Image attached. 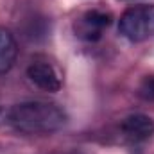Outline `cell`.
Masks as SVG:
<instances>
[{
  "mask_svg": "<svg viewBox=\"0 0 154 154\" xmlns=\"http://www.w3.org/2000/svg\"><path fill=\"white\" fill-rule=\"evenodd\" d=\"M5 120H7V109H4V108L0 106V124L5 122Z\"/></svg>",
  "mask_w": 154,
  "mask_h": 154,
  "instance_id": "obj_8",
  "label": "cell"
},
{
  "mask_svg": "<svg viewBox=\"0 0 154 154\" xmlns=\"http://www.w3.org/2000/svg\"><path fill=\"white\" fill-rule=\"evenodd\" d=\"M5 122L22 134H50L63 129L68 116L54 102L27 100L9 108Z\"/></svg>",
  "mask_w": 154,
  "mask_h": 154,
  "instance_id": "obj_1",
  "label": "cell"
},
{
  "mask_svg": "<svg viewBox=\"0 0 154 154\" xmlns=\"http://www.w3.org/2000/svg\"><path fill=\"white\" fill-rule=\"evenodd\" d=\"M122 134L131 142H145L154 134V120L147 115L134 113L125 116L120 124Z\"/></svg>",
  "mask_w": 154,
  "mask_h": 154,
  "instance_id": "obj_4",
  "label": "cell"
},
{
  "mask_svg": "<svg viewBox=\"0 0 154 154\" xmlns=\"http://www.w3.org/2000/svg\"><path fill=\"white\" fill-rule=\"evenodd\" d=\"M118 32L133 43L154 38V4H140L125 9L118 20Z\"/></svg>",
  "mask_w": 154,
  "mask_h": 154,
  "instance_id": "obj_2",
  "label": "cell"
},
{
  "mask_svg": "<svg viewBox=\"0 0 154 154\" xmlns=\"http://www.w3.org/2000/svg\"><path fill=\"white\" fill-rule=\"evenodd\" d=\"M138 97L147 102H154V75H147L142 79L138 86Z\"/></svg>",
  "mask_w": 154,
  "mask_h": 154,
  "instance_id": "obj_7",
  "label": "cell"
},
{
  "mask_svg": "<svg viewBox=\"0 0 154 154\" xmlns=\"http://www.w3.org/2000/svg\"><path fill=\"white\" fill-rule=\"evenodd\" d=\"M111 20L113 16L106 11H88L75 22V32L79 38L86 41H99L102 38L104 29L111 25Z\"/></svg>",
  "mask_w": 154,
  "mask_h": 154,
  "instance_id": "obj_3",
  "label": "cell"
},
{
  "mask_svg": "<svg viewBox=\"0 0 154 154\" xmlns=\"http://www.w3.org/2000/svg\"><path fill=\"white\" fill-rule=\"evenodd\" d=\"M27 77L32 84H36L38 88L45 90V91H59L61 88V79H59V74L54 70L52 65L48 63H41V61H36L32 65H29L27 68Z\"/></svg>",
  "mask_w": 154,
  "mask_h": 154,
  "instance_id": "obj_5",
  "label": "cell"
},
{
  "mask_svg": "<svg viewBox=\"0 0 154 154\" xmlns=\"http://www.w3.org/2000/svg\"><path fill=\"white\" fill-rule=\"evenodd\" d=\"M18 56V47L13 34L7 29L0 27V74H5L13 68Z\"/></svg>",
  "mask_w": 154,
  "mask_h": 154,
  "instance_id": "obj_6",
  "label": "cell"
}]
</instances>
